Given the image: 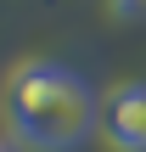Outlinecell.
<instances>
[{"mask_svg":"<svg viewBox=\"0 0 146 152\" xmlns=\"http://www.w3.org/2000/svg\"><path fill=\"white\" fill-rule=\"evenodd\" d=\"M6 124L34 152H68L96 130V96L73 68L28 56L6 79Z\"/></svg>","mask_w":146,"mask_h":152,"instance_id":"1","label":"cell"},{"mask_svg":"<svg viewBox=\"0 0 146 152\" xmlns=\"http://www.w3.org/2000/svg\"><path fill=\"white\" fill-rule=\"evenodd\" d=\"M0 152H6V135H0Z\"/></svg>","mask_w":146,"mask_h":152,"instance_id":"4","label":"cell"},{"mask_svg":"<svg viewBox=\"0 0 146 152\" xmlns=\"http://www.w3.org/2000/svg\"><path fill=\"white\" fill-rule=\"evenodd\" d=\"M96 130L113 141L118 152H146V85H113L101 102H96Z\"/></svg>","mask_w":146,"mask_h":152,"instance_id":"2","label":"cell"},{"mask_svg":"<svg viewBox=\"0 0 146 152\" xmlns=\"http://www.w3.org/2000/svg\"><path fill=\"white\" fill-rule=\"evenodd\" d=\"M113 17H146V0H107Z\"/></svg>","mask_w":146,"mask_h":152,"instance_id":"3","label":"cell"}]
</instances>
